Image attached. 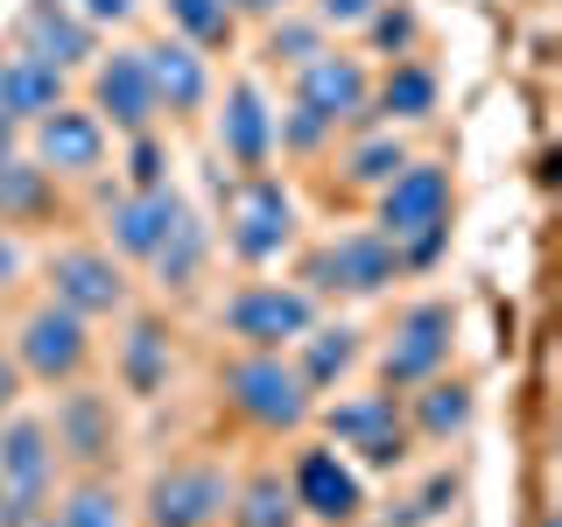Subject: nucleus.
<instances>
[{"label": "nucleus", "mask_w": 562, "mask_h": 527, "mask_svg": "<svg viewBox=\"0 0 562 527\" xmlns=\"http://www.w3.org/2000/svg\"><path fill=\"white\" fill-rule=\"evenodd\" d=\"M373 233L401 254V274L408 268H436L450 246V169L436 162H401L394 183H380V218Z\"/></svg>", "instance_id": "nucleus-1"}, {"label": "nucleus", "mask_w": 562, "mask_h": 527, "mask_svg": "<svg viewBox=\"0 0 562 527\" xmlns=\"http://www.w3.org/2000/svg\"><path fill=\"white\" fill-rule=\"evenodd\" d=\"M49 479H57V444L43 415H0V527H35L49 514Z\"/></svg>", "instance_id": "nucleus-2"}, {"label": "nucleus", "mask_w": 562, "mask_h": 527, "mask_svg": "<svg viewBox=\"0 0 562 527\" xmlns=\"http://www.w3.org/2000/svg\"><path fill=\"white\" fill-rule=\"evenodd\" d=\"M225 401L254 422V429H303L310 408H316V394L303 380H295V366L281 359V351H246V359L225 366Z\"/></svg>", "instance_id": "nucleus-3"}, {"label": "nucleus", "mask_w": 562, "mask_h": 527, "mask_svg": "<svg viewBox=\"0 0 562 527\" xmlns=\"http://www.w3.org/2000/svg\"><path fill=\"white\" fill-rule=\"evenodd\" d=\"M14 366H22V380H43V386H64L85 373V359H92V324H85L78 310L64 303H35L22 324H14Z\"/></svg>", "instance_id": "nucleus-4"}, {"label": "nucleus", "mask_w": 562, "mask_h": 527, "mask_svg": "<svg viewBox=\"0 0 562 527\" xmlns=\"http://www.w3.org/2000/svg\"><path fill=\"white\" fill-rule=\"evenodd\" d=\"M225 500H233V479L211 457H183V464H162L140 492V520L148 527H218Z\"/></svg>", "instance_id": "nucleus-5"}, {"label": "nucleus", "mask_w": 562, "mask_h": 527, "mask_svg": "<svg viewBox=\"0 0 562 527\" xmlns=\"http://www.w3.org/2000/svg\"><path fill=\"white\" fill-rule=\"evenodd\" d=\"M218 324H225V338H239L246 351H281L316 324V295L289 289V281H254V289H239L233 303L218 310Z\"/></svg>", "instance_id": "nucleus-6"}, {"label": "nucleus", "mask_w": 562, "mask_h": 527, "mask_svg": "<svg viewBox=\"0 0 562 527\" xmlns=\"http://www.w3.org/2000/svg\"><path fill=\"white\" fill-rule=\"evenodd\" d=\"M295 239V198L274 183V176H246L233 190V211H225V246L246 268H268V260L289 254Z\"/></svg>", "instance_id": "nucleus-7"}, {"label": "nucleus", "mask_w": 562, "mask_h": 527, "mask_svg": "<svg viewBox=\"0 0 562 527\" xmlns=\"http://www.w3.org/2000/svg\"><path fill=\"white\" fill-rule=\"evenodd\" d=\"M386 281H401V254L380 233H345L303 260L310 295H380Z\"/></svg>", "instance_id": "nucleus-8"}, {"label": "nucleus", "mask_w": 562, "mask_h": 527, "mask_svg": "<svg viewBox=\"0 0 562 527\" xmlns=\"http://www.w3.org/2000/svg\"><path fill=\"white\" fill-rule=\"evenodd\" d=\"M450 338H457V316L450 303H415L408 316L394 324V338L380 351V386L401 394V386H422L450 366Z\"/></svg>", "instance_id": "nucleus-9"}, {"label": "nucleus", "mask_w": 562, "mask_h": 527, "mask_svg": "<svg viewBox=\"0 0 562 527\" xmlns=\"http://www.w3.org/2000/svg\"><path fill=\"white\" fill-rule=\"evenodd\" d=\"M49 303L78 310L85 324L92 316H120L127 310V274L105 246H57L49 254Z\"/></svg>", "instance_id": "nucleus-10"}, {"label": "nucleus", "mask_w": 562, "mask_h": 527, "mask_svg": "<svg viewBox=\"0 0 562 527\" xmlns=\"http://www.w3.org/2000/svg\"><path fill=\"white\" fill-rule=\"evenodd\" d=\"M324 436L338 450H359L373 471H394L408 457V422H401L394 394H351L338 408H324Z\"/></svg>", "instance_id": "nucleus-11"}, {"label": "nucleus", "mask_w": 562, "mask_h": 527, "mask_svg": "<svg viewBox=\"0 0 562 527\" xmlns=\"http://www.w3.org/2000/svg\"><path fill=\"white\" fill-rule=\"evenodd\" d=\"M289 492H295V506H303L316 527H351L366 514V485H359V471L338 457V444H310L303 457H295Z\"/></svg>", "instance_id": "nucleus-12"}, {"label": "nucleus", "mask_w": 562, "mask_h": 527, "mask_svg": "<svg viewBox=\"0 0 562 527\" xmlns=\"http://www.w3.org/2000/svg\"><path fill=\"white\" fill-rule=\"evenodd\" d=\"M366 99H373V78L345 49H316L310 64H295V105H310L324 127H359Z\"/></svg>", "instance_id": "nucleus-13"}, {"label": "nucleus", "mask_w": 562, "mask_h": 527, "mask_svg": "<svg viewBox=\"0 0 562 527\" xmlns=\"http://www.w3.org/2000/svg\"><path fill=\"white\" fill-rule=\"evenodd\" d=\"M35 155L29 162H43L49 176H99L105 169V120L92 113V105H57V113L35 120Z\"/></svg>", "instance_id": "nucleus-14"}, {"label": "nucleus", "mask_w": 562, "mask_h": 527, "mask_svg": "<svg viewBox=\"0 0 562 527\" xmlns=\"http://www.w3.org/2000/svg\"><path fill=\"white\" fill-rule=\"evenodd\" d=\"M92 113L120 134H148L155 120V85H148V64L140 49H113V57H92Z\"/></svg>", "instance_id": "nucleus-15"}, {"label": "nucleus", "mask_w": 562, "mask_h": 527, "mask_svg": "<svg viewBox=\"0 0 562 527\" xmlns=\"http://www.w3.org/2000/svg\"><path fill=\"white\" fill-rule=\"evenodd\" d=\"M49 444H57L64 464L78 471H99L105 457L120 450V422H113V401L92 394V386H70L57 401V422H49Z\"/></svg>", "instance_id": "nucleus-16"}, {"label": "nucleus", "mask_w": 562, "mask_h": 527, "mask_svg": "<svg viewBox=\"0 0 562 527\" xmlns=\"http://www.w3.org/2000/svg\"><path fill=\"white\" fill-rule=\"evenodd\" d=\"M218 148L233 155L246 176L268 169V155H274V105H268V92H260L254 78L225 85V99H218Z\"/></svg>", "instance_id": "nucleus-17"}, {"label": "nucleus", "mask_w": 562, "mask_h": 527, "mask_svg": "<svg viewBox=\"0 0 562 527\" xmlns=\"http://www.w3.org/2000/svg\"><path fill=\"white\" fill-rule=\"evenodd\" d=\"M140 64H148V85H155V113L183 120L198 113V105L211 99V64L198 43H183V35H162V43L140 49Z\"/></svg>", "instance_id": "nucleus-18"}, {"label": "nucleus", "mask_w": 562, "mask_h": 527, "mask_svg": "<svg viewBox=\"0 0 562 527\" xmlns=\"http://www.w3.org/2000/svg\"><path fill=\"white\" fill-rule=\"evenodd\" d=\"M22 49L43 57V64H57V70H78V64L99 57V29L85 22L70 0H29L22 8Z\"/></svg>", "instance_id": "nucleus-19"}, {"label": "nucleus", "mask_w": 562, "mask_h": 527, "mask_svg": "<svg viewBox=\"0 0 562 527\" xmlns=\"http://www.w3.org/2000/svg\"><path fill=\"white\" fill-rule=\"evenodd\" d=\"M176 211H183V198L162 183V190H127V198L105 204V239H113V254L127 260H148L155 246H162V233L176 225Z\"/></svg>", "instance_id": "nucleus-20"}, {"label": "nucleus", "mask_w": 562, "mask_h": 527, "mask_svg": "<svg viewBox=\"0 0 562 527\" xmlns=\"http://www.w3.org/2000/svg\"><path fill=\"white\" fill-rule=\"evenodd\" d=\"M64 78H70V70L29 57V49L0 57V120H14V127H35L43 113H57V105H64Z\"/></svg>", "instance_id": "nucleus-21"}, {"label": "nucleus", "mask_w": 562, "mask_h": 527, "mask_svg": "<svg viewBox=\"0 0 562 527\" xmlns=\"http://www.w3.org/2000/svg\"><path fill=\"white\" fill-rule=\"evenodd\" d=\"M436 113V70L415 64V57H394L386 64V78L373 85V99H366V120H386V127H415V120Z\"/></svg>", "instance_id": "nucleus-22"}, {"label": "nucleus", "mask_w": 562, "mask_h": 527, "mask_svg": "<svg viewBox=\"0 0 562 527\" xmlns=\"http://www.w3.org/2000/svg\"><path fill=\"white\" fill-rule=\"evenodd\" d=\"M359 330L351 324H310L303 338H295V380L310 386V394H324V386H338L351 366H359Z\"/></svg>", "instance_id": "nucleus-23"}, {"label": "nucleus", "mask_w": 562, "mask_h": 527, "mask_svg": "<svg viewBox=\"0 0 562 527\" xmlns=\"http://www.w3.org/2000/svg\"><path fill=\"white\" fill-rule=\"evenodd\" d=\"M120 386L134 401H155L169 386V330L155 316H134L127 338H120Z\"/></svg>", "instance_id": "nucleus-24"}, {"label": "nucleus", "mask_w": 562, "mask_h": 527, "mask_svg": "<svg viewBox=\"0 0 562 527\" xmlns=\"http://www.w3.org/2000/svg\"><path fill=\"white\" fill-rule=\"evenodd\" d=\"M225 514H233V527H295L303 506H295V492H289V479H281L274 464H260V471H246L233 485Z\"/></svg>", "instance_id": "nucleus-25"}, {"label": "nucleus", "mask_w": 562, "mask_h": 527, "mask_svg": "<svg viewBox=\"0 0 562 527\" xmlns=\"http://www.w3.org/2000/svg\"><path fill=\"white\" fill-rule=\"evenodd\" d=\"M204 254H211V233H204V218L198 211H176V225L162 233V246H155L148 254V268H155V281H162V289H190V281L204 274Z\"/></svg>", "instance_id": "nucleus-26"}, {"label": "nucleus", "mask_w": 562, "mask_h": 527, "mask_svg": "<svg viewBox=\"0 0 562 527\" xmlns=\"http://www.w3.org/2000/svg\"><path fill=\"white\" fill-rule=\"evenodd\" d=\"M471 415H479V401H471V386H464V380H422L408 429H415V436H429V444H450V436H464V429H471Z\"/></svg>", "instance_id": "nucleus-27"}, {"label": "nucleus", "mask_w": 562, "mask_h": 527, "mask_svg": "<svg viewBox=\"0 0 562 527\" xmlns=\"http://www.w3.org/2000/svg\"><path fill=\"white\" fill-rule=\"evenodd\" d=\"M49 176L43 162H29V155H8L0 162V225H29V218H43L49 211Z\"/></svg>", "instance_id": "nucleus-28"}, {"label": "nucleus", "mask_w": 562, "mask_h": 527, "mask_svg": "<svg viewBox=\"0 0 562 527\" xmlns=\"http://www.w3.org/2000/svg\"><path fill=\"white\" fill-rule=\"evenodd\" d=\"M57 527H127V500H120L113 479L85 471V479L57 500Z\"/></svg>", "instance_id": "nucleus-29"}, {"label": "nucleus", "mask_w": 562, "mask_h": 527, "mask_svg": "<svg viewBox=\"0 0 562 527\" xmlns=\"http://www.w3.org/2000/svg\"><path fill=\"white\" fill-rule=\"evenodd\" d=\"M401 162H408V141H401L394 127H380V134H359L345 148V183L351 190H380V183H394Z\"/></svg>", "instance_id": "nucleus-30"}, {"label": "nucleus", "mask_w": 562, "mask_h": 527, "mask_svg": "<svg viewBox=\"0 0 562 527\" xmlns=\"http://www.w3.org/2000/svg\"><path fill=\"white\" fill-rule=\"evenodd\" d=\"M162 8H169L176 35H183V43H198V49H211V43H225V35H233L225 0H162Z\"/></svg>", "instance_id": "nucleus-31"}, {"label": "nucleus", "mask_w": 562, "mask_h": 527, "mask_svg": "<svg viewBox=\"0 0 562 527\" xmlns=\"http://www.w3.org/2000/svg\"><path fill=\"white\" fill-rule=\"evenodd\" d=\"M457 492H464V479H457V471H436L415 500H401L394 514H386V527H429V520H443L450 506H457Z\"/></svg>", "instance_id": "nucleus-32"}, {"label": "nucleus", "mask_w": 562, "mask_h": 527, "mask_svg": "<svg viewBox=\"0 0 562 527\" xmlns=\"http://www.w3.org/2000/svg\"><path fill=\"white\" fill-rule=\"evenodd\" d=\"M316 49H324V29H316V14H281V22L268 29V57L274 64H310Z\"/></svg>", "instance_id": "nucleus-33"}, {"label": "nucleus", "mask_w": 562, "mask_h": 527, "mask_svg": "<svg viewBox=\"0 0 562 527\" xmlns=\"http://www.w3.org/2000/svg\"><path fill=\"white\" fill-rule=\"evenodd\" d=\"M415 14L408 8H401V0H380V8H373V22H366V35H373V49H380V57H408V49H415Z\"/></svg>", "instance_id": "nucleus-34"}, {"label": "nucleus", "mask_w": 562, "mask_h": 527, "mask_svg": "<svg viewBox=\"0 0 562 527\" xmlns=\"http://www.w3.org/2000/svg\"><path fill=\"white\" fill-rule=\"evenodd\" d=\"M127 183L134 190H162L169 183V148L155 141V127L148 134H127Z\"/></svg>", "instance_id": "nucleus-35"}, {"label": "nucleus", "mask_w": 562, "mask_h": 527, "mask_svg": "<svg viewBox=\"0 0 562 527\" xmlns=\"http://www.w3.org/2000/svg\"><path fill=\"white\" fill-rule=\"evenodd\" d=\"M330 134H338V127H324V120H316L310 105H289V113L274 120V141H281L289 155H316V148H324Z\"/></svg>", "instance_id": "nucleus-36"}, {"label": "nucleus", "mask_w": 562, "mask_h": 527, "mask_svg": "<svg viewBox=\"0 0 562 527\" xmlns=\"http://www.w3.org/2000/svg\"><path fill=\"white\" fill-rule=\"evenodd\" d=\"M373 8H380V0H310L316 29H366V22H373Z\"/></svg>", "instance_id": "nucleus-37"}, {"label": "nucleus", "mask_w": 562, "mask_h": 527, "mask_svg": "<svg viewBox=\"0 0 562 527\" xmlns=\"http://www.w3.org/2000/svg\"><path fill=\"white\" fill-rule=\"evenodd\" d=\"M70 8H78L92 29H127L134 14H140V0H70Z\"/></svg>", "instance_id": "nucleus-38"}, {"label": "nucleus", "mask_w": 562, "mask_h": 527, "mask_svg": "<svg viewBox=\"0 0 562 527\" xmlns=\"http://www.w3.org/2000/svg\"><path fill=\"white\" fill-rule=\"evenodd\" d=\"M14 401H22V366H14V351L0 345V415H8Z\"/></svg>", "instance_id": "nucleus-39"}, {"label": "nucleus", "mask_w": 562, "mask_h": 527, "mask_svg": "<svg viewBox=\"0 0 562 527\" xmlns=\"http://www.w3.org/2000/svg\"><path fill=\"white\" fill-rule=\"evenodd\" d=\"M14 274H22V246H14L8 233H0V289H8Z\"/></svg>", "instance_id": "nucleus-40"}, {"label": "nucleus", "mask_w": 562, "mask_h": 527, "mask_svg": "<svg viewBox=\"0 0 562 527\" xmlns=\"http://www.w3.org/2000/svg\"><path fill=\"white\" fill-rule=\"evenodd\" d=\"M289 0H225V14H281Z\"/></svg>", "instance_id": "nucleus-41"}, {"label": "nucleus", "mask_w": 562, "mask_h": 527, "mask_svg": "<svg viewBox=\"0 0 562 527\" xmlns=\"http://www.w3.org/2000/svg\"><path fill=\"white\" fill-rule=\"evenodd\" d=\"M14 155V120H0V162Z\"/></svg>", "instance_id": "nucleus-42"}, {"label": "nucleus", "mask_w": 562, "mask_h": 527, "mask_svg": "<svg viewBox=\"0 0 562 527\" xmlns=\"http://www.w3.org/2000/svg\"><path fill=\"white\" fill-rule=\"evenodd\" d=\"M35 527H57V514H43V520H35Z\"/></svg>", "instance_id": "nucleus-43"}]
</instances>
